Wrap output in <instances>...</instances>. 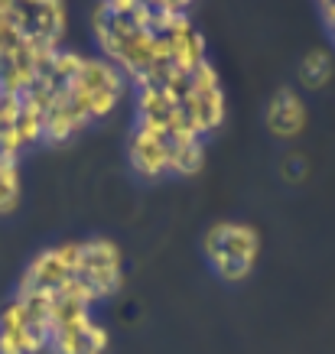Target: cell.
Here are the masks:
<instances>
[{
    "label": "cell",
    "instance_id": "1",
    "mask_svg": "<svg viewBox=\"0 0 335 354\" xmlns=\"http://www.w3.org/2000/svg\"><path fill=\"white\" fill-rule=\"evenodd\" d=\"M206 257L212 263L221 279H244L254 267V257H257V247H260V237H257V227H251L248 221H215V225L206 231Z\"/></svg>",
    "mask_w": 335,
    "mask_h": 354
},
{
    "label": "cell",
    "instance_id": "2",
    "mask_svg": "<svg viewBox=\"0 0 335 354\" xmlns=\"http://www.w3.org/2000/svg\"><path fill=\"white\" fill-rule=\"evenodd\" d=\"M75 277L95 292V299L111 296L120 286V247L111 237H82Z\"/></svg>",
    "mask_w": 335,
    "mask_h": 354
},
{
    "label": "cell",
    "instance_id": "3",
    "mask_svg": "<svg viewBox=\"0 0 335 354\" xmlns=\"http://www.w3.org/2000/svg\"><path fill=\"white\" fill-rule=\"evenodd\" d=\"M75 270H78V241H59V244H53V247H43V250L26 263L17 290L55 292Z\"/></svg>",
    "mask_w": 335,
    "mask_h": 354
},
{
    "label": "cell",
    "instance_id": "4",
    "mask_svg": "<svg viewBox=\"0 0 335 354\" xmlns=\"http://www.w3.org/2000/svg\"><path fill=\"white\" fill-rule=\"evenodd\" d=\"M108 348V328L95 315H78L72 322L49 325V354H101Z\"/></svg>",
    "mask_w": 335,
    "mask_h": 354
},
{
    "label": "cell",
    "instance_id": "5",
    "mask_svg": "<svg viewBox=\"0 0 335 354\" xmlns=\"http://www.w3.org/2000/svg\"><path fill=\"white\" fill-rule=\"evenodd\" d=\"M127 153H130V166L141 172V176H166L170 172V153H166V130L147 127L134 120L127 140Z\"/></svg>",
    "mask_w": 335,
    "mask_h": 354
},
{
    "label": "cell",
    "instance_id": "6",
    "mask_svg": "<svg viewBox=\"0 0 335 354\" xmlns=\"http://www.w3.org/2000/svg\"><path fill=\"white\" fill-rule=\"evenodd\" d=\"M306 124V104L300 91L290 85H283L273 91V97L267 101V127L273 137H296Z\"/></svg>",
    "mask_w": 335,
    "mask_h": 354
},
{
    "label": "cell",
    "instance_id": "7",
    "mask_svg": "<svg viewBox=\"0 0 335 354\" xmlns=\"http://www.w3.org/2000/svg\"><path fill=\"white\" fill-rule=\"evenodd\" d=\"M166 153H170V172L173 176H192L206 162V140L166 133Z\"/></svg>",
    "mask_w": 335,
    "mask_h": 354
},
{
    "label": "cell",
    "instance_id": "8",
    "mask_svg": "<svg viewBox=\"0 0 335 354\" xmlns=\"http://www.w3.org/2000/svg\"><path fill=\"white\" fill-rule=\"evenodd\" d=\"M332 53H325V49H309L303 55V62H300V78H303V85L309 88H323L329 78H332Z\"/></svg>",
    "mask_w": 335,
    "mask_h": 354
},
{
    "label": "cell",
    "instance_id": "9",
    "mask_svg": "<svg viewBox=\"0 0 335 354\" xmlns=\"http://www.w3.org/2000/svg\"><path fill=\"white\" fill-rule=\"evenodd\" d=\"M20 202V160L0 156V212H10Z\"/></svg>",
    "mask_w": 335,
    "mask_h": 354
},
{
    "label": "cell",
    "instance_id": "10",
    "mask_svg": "<svg viewBox=\"0 0 335 354\" xmlns=\"http://www.w3.org/2000/svg\"><path fill=\"white\" fill-rule=\"evenodd\" d=\"M319 13H323L325 26H329V32H332V39H335V3H323V7H319Z\"/></svg>",
    "mask_w": 335,
    "mask_h": 354
}]
</instances>
